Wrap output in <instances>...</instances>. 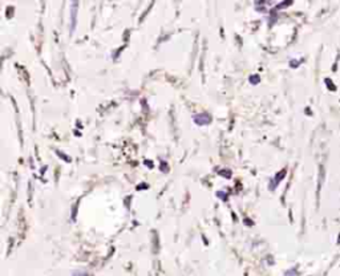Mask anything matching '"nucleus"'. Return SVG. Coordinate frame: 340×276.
Masks as SVG:
<instances>
[{
  "label": "nucleus",
  "instance_id": "obj_1",
  "mask_svg": "<svg viewBox=\"0 0 340 276\" xmlns=\"http://www.w3.org/2000/svg\"><path fill=\"white\" fill-rule=\"evenodd\" d=\"M194 121H195L198 125H206L211 121V118H210L207 115H198L194 117Z\"/></svg>",
  "mask_w": 340,
  "mask_h": 276
},
{
  "label": "nucleus",
  "instance_id": "obj_2",
  "mask_svg": "<svg viewBox=\"0 0 340 276\" xmlns=\"http://www.w3.org/2000/svg\"><path fill=\"white\" fill-rule=\"evenodd\" d=\"M250 81H252V83H258V81H259V77H252Z\"/></svg>",
  "mask_w": 340,
  "mask_h": 276
}]
</instances>
